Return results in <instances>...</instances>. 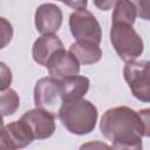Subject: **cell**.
Masks as SVG:
<instances>
[{
  "mask_svg": "<svg viewBox=\"0 0 150 150\" xmlns=\"http://www.w3.org/2000/svg\"><path fill=\"white\" fill-rule=\"evenodd\" d=\"M102 135L115 149H142L144 129L138 111L129 107L108 109L100 122Z\"/></svg>",
  "mask_w": 150,
  "mask_h": 150,
  "instance_id": "obj_1",
  "label": "cell"
},
{
  "mask_svg": "<svg viewBox=\"0 0 150 150\" xmlns=\"http://www.w3.org/2000/svg\"><path fill=\"white\" fill-rule=\"evenodd\" d=\"M97 116V108L82 97L64 101L59 112L62 125L70 134L79 136L88 135L95 129Z\"/></svg>",
  "mask_w": 150,
  "mask_h": 150,
  "instance_id": "obj_2",
  "label": "cell"
},
{
  "mask_svg": "<svg viewBox=\"0 0 150 150\" xmlns=\"http://www.w3.org/2000/svg\"><path fill=\"white\" fill-rule=\"evenodd\" d=\"M110 42L117 55L124 62L135 61L143 53L144 45L132 25L112 22L110 28Z\"/></svg>",
  "mask_w": 150,
  "mask_h": 150,
  "instance_id": "obj_3",
  "label": "cell"
},
{
  "mask_svg": "<svg viewBox=\"0 0 150 150\" xmlns=\"http://www.w3.org/2000/svg\"><path fill=\"white\" fill-rule=\"evenodd\" d=\"M63 90L61 80L52 76L40 79L34 87V103L39 109H43L55 117L59 116L63 104Z\"/></svg>",
  "mask_w": 150,
  "mask_h": 150,
  "instance_id": "obj_4",
  "label": "cell"
},
{
  "mask_svg": "<svg viewBox=\"0 0 150 150\" xmlns=\"http://www.w3.org/2000/svg\"><path fill=\"white\" fill-rule=\"evenodd\" d=\"M69 28L76 41H89L100 45L102 29L96 18L86 8L73 12L69 16Z\"/></svg>",
  "mask_w": 150,
  "mask_h": 150,
  "instance_id": "obj_5",
  "label": "cell"
},
{
  "mask_svg": "<svg viewBox=\"0 0 150 150\" xmlns=\"http://www.w3.org/2000/svg\"><path fill=\"white\" fill-rule=\"evenodd\" d=\"M123 75L131 94L138 101L150 103V70L146 68L145 61L127 62Z\"/></svg>",
  "mask_w": 150,
  "mask_h": 150,
  "instance_id": "obj_6",
  "label": "cell"
},
{
  "mask_svg": "<svg viewBox=\"0 0 150 150\" xmlns=\"http://www.w3.org/2000/svg\"><path fill=\"white\" fill-rule=\"evenodd\" d=\"M20 120L25 123L34 139L49 138L56 128L55 116L39 108L26 111Z\"/></svg>",
  "mask_w": 150,
  "mask_h": 150,
  "instance_id": "obj_7",
  "label": "cell"
},
{
  "mask_svg": "<svg viewBox=\"0 0 150 150\" xmlns=\"http://www.w3.org/2000/svg\"><path fill=\"white\" fill-rule=\"evenodd\" d=\"M49 75L56 80H63L66 77L79 75L80 62L70 53L63 49L59 50L48 62L47 67Z\"/></svg>",
  "mask_w": 150,
  "mask_h": 150,
  "instance_id": "obj_8",
  "label": "cell"
},
{
  "mask_svg": "<svg viewBox=\"0 0 150 150\" xmlns=\"http://www.w3.org/2000/svg\"><path fill=\"white\" fill-rule=\"evenodd\" d=\"M34 141L29 130L25 123L19 120L12 123H8L2 127L1 132V148L2 149H21L27 146Z\"/></svg>",
  "mask_w": 150,
  "mask_h": 150,
  "instance_id": "obj_9",
  "label": "cell"
},
{
  "mask_svg": "<svg viewBox=\"0 0 150 150\" xmlns=\"http://www.w3.org/2000/svg\"><path fill=\"white\" fill-rule=\"evenodd\" d=\"M62 11L54 4H42L35 12V27L41 34H54L62 25Z\"/></svg>",
  "mask_w": 150,
  "mask_h": 150,
  "instance_id": "obj_10",
  "label": "cell"
},
{
  "mask_svg": "<svg viewBox=\"0 0 150 150\" xmlns=\"http://www.w3.org/2000/svg\"><path fill=\"white\" fill-rule=\"evenodd\" d=\"M61 49H63V43L55 34H42L34 42L32 55L36 63L47 67L49 60Z\"/></svg>",
  "mask_w": 150,
  "mask_h": 150,
  "instance_id": "obj_11",
  "label": "cell"
},
{
  "mask_svg": "<svg viewBox=\"0 0 150 150\" xmlns=\"http://www.w3.org/2000/svg\"><path fill=\"white\" fill-rule=\"evenodd\" d=\"M69 52L83 64H94L102 57V50L97 43L89 41H76L70 45Z\"/></svg>",
  "mask_w": 150,
  "mask_h": 150,
  "instance_id": "obj_12",
  "label": "cell"
},
{
  "mask_svg": "<svg viewBox=\"0 0 150 150\" xmlns=\"http://www.w3.org/2000/svg\"><path fill=\"white\" fill-rule=\"evenodd\" d=\"M61 84L63 90V100L68 101L83 97L89 89L90 81L86 76L75 75L61 80Z\"/></svg>",
  "mask_w": 150,
  "mask_h": 150,
  "instance_id": "obj_13",
  "label": "cell"
},
{
  "mask_svg": "<svg viewBox=\"0 0 150 150\" xmlns=\"http://www.w3.org/2000/svg\"><path fill=\"white\" fill-rule=\"evenodd\" d=\"M137 16V7L131 0H121L115 6L111 20L112 22H123L134 25Z\"/></svg>",
  "mask_w": 150,
  "mask_h": 150,
  "instance_id": "obj_14",
  "label": "cell"
},
{
  "mask_svg": "<svg viewBox=\"0 0 150 150\" xmlns=\"http://www.w3.org/2000/svg\"><path fill=\"white\" fill-rule=\"evenodd\" d=\"M20 105V98L15 90L7 88L5 90H1V114L2 117H6L8 115H13Z\"/></svg>",
  "mask_w": 150,
  "mask_h": 150,
  "instance_id": "obj_15",
  "label": "cell"
},
{
  "mask_svg": "<svg viewBox=\"0 0 150 150\" xmlns=\"http://www.w3.org/2000/svg\"><path fill=\"white\" fill-rule=\"evenodd\" d=\"M137 11L142 19L150 21V0H137Z\"/></svg>",
  "mask_w": 150,
  "mask_h": 150,
  "instance_id": "obj_16",
  "label": "cell"
},
{
  "mask_svg": "<svg viewBox=\"0 0 150 150\" xmlns=\"http://www.w3.org/2000/svg\"><path fill=\"white\" fill-rule=\"evenodd\" d=\"M138 115L143 123L144 129V136L150 137V108H145L138 111Z\"/></svg>",
  "mask_w": 150,
  "mask_h": 150,
  "instance_id": "obj_17",
  "label": "cell"
},
{
  "mask_svg": "<svg viewBox=\"0 0 150 150\" xmlns=\"http://www.w3.org/2000/svg\"><path fill=\"white\" fill-rule=\"evenodd\" d=\"M1 90H5L8 88V86L12 82V73L11 70L6 67V64L4 62H1Z\"/></svg>",
  "mask_w": 150,
  "mask_h": 150,
  "instance_id": "obj_18",
  "label": "cell"
},
{
  "mask_svg": "<svg viewBox=\"0 0 150 150\" xmlns=\"http://www.w3.org/2000/svg\"><path fill=\"white\" fill-rule=\"evenodd\" d=\"M121 0H94V5L101 11H109L117 5Z\"/></svg>",
  "mask_w": 150,
  "mask_h": 150,
  "instance_id": "obj_19",
  "label": "cell"
},
{
  "mask_svg": "<svg viewBox=\"0 0 150 150\" xmlns=\"http://www.w3.org/2000/svg\"><path fill=\"white\" fill-rule=\"evenodd\" d=\"M61 2H63L66 6L74 8V9H83L87 7V2L88 0H59Z\"/></svg>",
  "mask_w": 150,
  "mask_h": 150,
  "instance_id": "obj_20",
  "label": "cell"
},
{
  "mask_svg": "<svg viewBox=\"0 0 150 150\" xmlns=\"http://www.w3.org/2000/svg\"><path fill=\"white\" fill-rule=\"evenodd\" d=\"M145 66H146V68L150 70V61H145Z\"/></svg>",
  "mask_w": 150,
  "mask_h": 150,
  "instance_id": "obj_21",
  "label": "cell"
}]
</instances>
